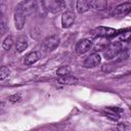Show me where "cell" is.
I'll list each match as a JSON object with an SVG mask.
<instances>
[{"label": "cell", "instance_id": "6da1fadb", "mask_svg": "<svg viewBox=\"0 0 131 131\" xmlns=\"http://www.w3.org/2000/svg\"><path fill=\"white\" fill-rule=\"evenodd\" d=\"M36 9H37V1L36 0H24L16 5L14 10L18 11L21 14H24L25 16H27V15L34 13L36 11Z\"/></svg>", "mask_w": 131, "mask_h": 131}, {"label": "cell", "instance_id": "7a4b0ae2", "mask_svg": "<svg viewBox=\"0 0 131 131\" xmlns=\"http://www.w3.org/2000/svg\"><path fill=\"white\" fill-rule=\"evenodd\" d=\"M44 8L50 13H58L66 7L64 0H42Z\"/></svg>", "mask_w": 131, "mask_h": 131}, {"label": "cell", "instance_id": "3957f363", "mask_svg": "<svg viewBox=\"0 0 131 131\" xmlns=\"http://www.w3.org/2000/svg\"><path fill=\"white\" fill-rule=\"evenodd\" d=\"M102 51H103V56L105 59H112L120 54V52L122 51V45L120 42L110 43Z\"/></svg>", "mask_w": 131, "mask_h": 131}, {"label": "cell", "instance_id": "277c9868", "mask_svg": "<svg viewBox=\"0 0 131 131\" xmlns=\"http://www.w3.org/2000/svg\"><path fill=\"white\" fill-rule=\"evenodd\" d=\"M92 35L96 36V37H105V38H110L115 36L118 31L115 30L114 28H110V27H97L94 30H92Z\"/></svg>", "mask_w": 131, "mask_h": 131}, {"label": "cell", "instance_id": "5b68a950", "mask_svg": "<svg viewBox=\"0 0 131 131\" xmlns=\"http://www.w3.org/2000/svg\"><path fill=\"white\" fill-rule=\"evenodd\" d=\"M58 45H59V38L57 36H50L43 41L42 48L44 51L50 52V51H53Z\"/></svg>", "mask_w": 131, "mask_h": 131}, {"label": "cell", "instance_id": "8992f818", "mask_svg": "<svg viewBox=\"0 0 131 131\" xmlns=\"http://www.w3.org/2000/svg\"><path fill=\"white\" fill-rule=\"evenodd\" d=\"M100 61H101V56L98 53H92L85 58L83 66L85 68H95L100 63Z\"/></svg>", "mask_w": 131, "mask_h": 131}, {"label": "cell", "instance_id": "52a82bcc", "mask_svg": "<svg viewBox=\"0 0 131 131\" xmlns=\"http://www.w3.org/2000/svg\"><path fill=\"white\" fill-rule=\"evenodd\" d=\"M75 18H76V15L74 13V11L72 10H67L62 16H61V27L63 29H67V28H70L73 26L74 21H75Z\"/></svg>", "mask_w": 131, "mask_h": 131}, {"label": "cell", "instance_id": "ba28073f", "mask_svg": "<svg viewBox=\"0 0 131 131\" xmlns=\"http://www.w3.org/2000/svg\"><path fill=\"white\" fill-rule=\"evenodd\" d=\"M92 46V42L89 39H81L80 41L77 42L76 44V51L80 54H83L85 52H87Z\"/></svg>", "mask_w": 131, "mask_h": 131}, {"label": "cell", "instance_id": "9c48e42d", "mask_svg": "<svg viewBox=\"0 0 131 131\" xmlns=\"http://www.w3.org/2000/svg\"><path fill=\"white\" fill-rule=\"evenodd\" d=\"M131 9V3L130 2H124L120 5H118L114 11H113V15H127L130 12Z\"/></svg>", "mask_w": 131, "mask_h": 131}, {"label": "cell", "instance_id": "30bf717a", "mask_svg": "<svg viewBox=\"0 0 131 131\" xmlns=\"http://www.w3.org/2000/svg\"><path fill=\"white\" fill-rule=\"evenodd\" d=\"M89 7L95 10H104L107 7V0H86Z\"/></svg>", "mask_w": 131, "mask_h": 131}, {"label": "cell", "instance_id": "8fae6325", "mask_svg": "<svg viewBox=\"0 0 131 131\" xmlns=\"http://www.w3.org/2000/svg\"><path fill=\"white\" fill-rule=\"evenodd\" d=\"M40 57H41L40 52H38V51H31V52H29V53L25 56V58H24V63H25L26 66H31V64L35 63L36 61H38V60L40 59Z\"/></svg>", "mask_w": 131, "mask_h": 131}, {"label": "cell", "instance_id": "7c38bea8", "mask_svg": "<svg viewBox=\"0 0 131 131\" xmlns=\"http://www.w3.org/2000/svg\"><path fill=\"white\" fill-rule=\"evenodd\" d=\"M13 20H14V27L17 30H21L24 28V26H25V23H26V16L24 14H21L20 12L14 10Z\"/></svg>", "mask_w": 131, "mask_h": 131}, {"label": "cell", "instance_id": "4fadbf2b", "mask_svg": "<svg viewBox=\"0 0 131 131\" xmlns=\"http://www.w3.org/2000/svg\"><path fill=\"white\" fill-rule=\"evenodd\" d=\"M108 44H110V42L107 41V39L105 37H98L94 41V43H92L91 47H93L95 51H99V50H103Z\"/></svg>", "mask_w": 131, "mask_h": 131}, {"label": "cell", "instance_id": "5bb4252c", "mask_svg": "<svg viewBox=\"0 0 131 131\" xmlns=\"http://www.w3.org/2000/svg\"><path fill=\"white\" fill-rule=\"evenodd\" d=\"M28 47V41H27V38L24 37V36H20L16 39L15 41V49L17 52H23L27 49Z\"/></svg>", "mask_w": 131, "mask_h": 131}, {"label": "cell", "instance_id": "9a60e30c", "mask_svg": "<svg viewBox=\"0 0 131 131\" xmlns=\"http://www.w3.org/2000/svg\"><path fill=\"white\" fill-rule=\"evenodd\" d=\"M77 81H78V79L76 77L72 76L71 74L66 75V76H62V77L59 78V83L67 84V85H69V84H75V83H77Z\"/></svg>", "mask_w": 131, "mask_h": 131}, {"label": "cell", "instance_id": "2e32d148", "mask_svg": "<svg viewBox=\"0 0 131 131\" xmlns=\"http://www.w3.org/2000/svg\"><path fill=\"white\" fill-rule=\"evenodd\" d=\"M76 8H77L79 13H84L89 9V6H88L86 0H77Z\"/></svg>", "mask_w": 131, "mask_h": 131}, {"label": "cell", "instance_id": "e0dca14e", "mask_svg": "<svg viewBox=\"0 0 131 131\" xmlns=\"http://www.w3.org/2000/svg\"><path fill=\"white\" fill-rule=\"evenodd\" d=\"M105 113H106V116L112 118L113 120H117L120 118V110L118 108H115V107H108L105 110Z\"/></svg>", "mask_w": 131, "mask_h": 131}, {"label": "cell", "instance_id": "ac0fdd59", "mask_svg": "<svg viewBox=\"0 0 131 131\" xmlns=\"http://www.w3.org/2000/svg\"><path fill=\"white\" fill-rule=\"evenodd\" d=\"M13 43H14V38L9 35V36H7V37L4 39V41H3V43H2V47H3L4 50H9V49L12 47Z\"/></svg>", "mask_w": 131, "mask_h": 131}, {"label": "cell", "instance_id": "d6986e66", "mask_svg": "<svg viewBox=\"0 0 131 131\" xmlns=\"http://www.w3.org/2000/svg\"><path fill=\"white\" fill-rule=\"evenodd\" d=\"M56 74H57V76H59V77L69 75V74H71V68H70L69 66H62V67H60V68L56 71Z\"/></svg>", "mask_w": 131, "mask_h": 131}, {"label": "cell", "instance_id": "ffe728a7", "mask_svg": "<svg viewBox=\"0 0 131 131\" xmlns=\"http://www.w3.org/2000/svg\"><path fill=\"white\" fill-rule=\"evenodd\" d=\"M10 70L8 67H0V80H5L9 77Z\"/></svg>", "mask_w": 131, "mask_h": 131}, {"label": "cell", "instance_id": "44dd1931", "mask_svg": "<svg viewBox=\"0 0 131 131\" xmlns=\"http://www.w3.org/2000/svg\"><path fill=\"white\" fill-rule=\"evenodd\" d=\"M7 32V25L4 21V19L0 18V37H2Z\"/></svg>", "mask_w": 131, "mask_h": 131}, {"label": "cell", "instance_id": "7402d4cb", "mask_svg": "<svg viewBox=\"0 0 131 131\" xmlns=\"http://www.w3.org/2000/svg\"><path fill=\"white\" fill-rule=\"evenodd\" d=\"M119 39H120V41H129V39H130V31L127 30L126 32L122 33V34L120 35Z\"/></svg>", "mask_w": 131, "mask_h": 131}, {"label": "cell", "instance_id": "603a6c76", "mask_svg": "<svg viewBox=\"0 0 131 131\" xmlns=\"http://www.w3.org/2000/svg\"><path fill=\"white\" fill-rule=\"evenodd\" d=\"M20 94L19 93H17V94H13V95H10L9 96V100L10 101H12V102H14V101H18L19 99H20Z\"/></svg>", "mask_w": 131, "mask_h": 131}]
</instances>
